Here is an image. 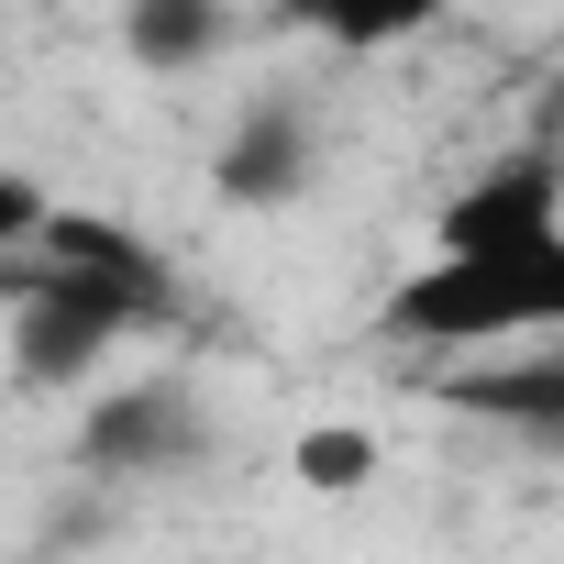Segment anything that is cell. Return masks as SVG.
<instances>
[{
    "instance_id": "3957f363",
    "label": "cell",
    "mask_w": 564,
    "mask_h": 564,
    "mask_svg": "<svg viewBox=\"0 0 564 564\" xmlns=\"http://www.w3.org/2000/svg\"><path fill=\"white\" fill-rule=\"evenodd\" d=\"M432 399H443V410H465V421H487V432H509V443H531V454H564V344H553V355H542V344H520V355L443 366V377H432Z\"/></svg>"
},
{
    "instance_id": "6da1fadb",
    "label": "cell",
    "mask_w": 564,
    "mask_h": 564,
    "mask_svg": "<svg viewBox=\"0 0 564 564\" xmlns=\"http://www.w3.org/2000/svg\"><path fill=\"white\" fill-rule=\"evenodd\" d=\"M377 344H432L454 366L564 344V155L509 144L432 210L421 265L377 300Z\"/></svg>"
},
{
    "instance_id": "52a82bcc",
    "label": "cell",
    "mask_w": 564,
    "mask_h": 564,
    "mask_svg": "<svg viewBox=\"0 0 564 564\" xmlns=\"http://www.w3.org/2000/svg\"><path fill=\"white\" fill-rule=\"evenodd\" d=\"M23 276H34V265H12V254H0V322H12V300H23Z\"/></svg>"
},
{
    "instance_id": "5b68a950",
    "label": "cell",
    "mask_w": 564,
    "mask_h": 564,
    "mask_svg": "<svg viewBox=\"0 0 564 564\" xmlns=\"http://www.w3.org/2000/svg\"><path fill=\"white\" fill-rule=\"evenodd\" d=\"M289 465H300V487H333V498H344V487H366L388 454H377V432H355V421H311V432L289 443Z\"/></svg>"
},
{
    "instance_id": "277c9868",
    "label": "cell",
    "mask_w": 564,
    "mask_h": 564,
    "mask_svg": "<svg viewBox=\"0 0 564 564\" xmlns=\"http://www.w3.org/2000/svg\"><path fill=\"white\" fill-rule=\"evenodd\" d=\"M221 45H232V23L199 12V0H144V12H122V56L155 67V78H188V67H210Z\"/></svg>"
},
{
    "instance_id": "7a4b0ae2",
    "label": "cell",
    "mask_w": 564,
    "mask_h": 564,
    "mask_svg": "<svg viewBox=\"0 0 564 564\" xmlns=\"http://www.w3.org/2000/svg\"><path fill=\"white\" fill-rule=\"evenodd\" d=\"M311 177H322V100L300 89H254L210 144V188L232 210H289Z\"/></svg>"
},
{
    "instance_id": "8992f818",
    "label": "cell",
    "mask_w": 564,
    "mask_h": 564,
    "mask_svg": "<svg viewBox=\"0 0 564 564\" xmlns=\"http://www.w3.org/2000/svg\"><path fill=\"white\" fill-rule=\"evenodd\" d=\"M45 221H56V199H45V188H34L23 166H0V254H12V265H34Z\"/></svg>"
}]
</instances>
